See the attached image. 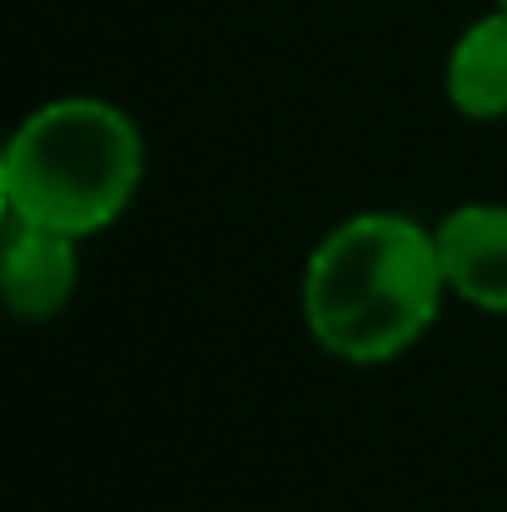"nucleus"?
Here are the masks:
<instances>
[{
	"label": "nucleus",
	"instance_id": "nucleus-1",
	"mask_svg": "<svg viewBox=\"0 0 507 512\" xmlns=\"http://www.w3.org/2000/svg\"><path fill=\"white\" fill-rule=\"evenodd\" d=\"M443 294L438 234L408 214L368 209L314 244L299 309L324 353L343 363H388L433 329Z\"/></svg>",
	"mask_w": 507,
	"mask_h": 512
},
{
	"label": "nucleus",
	"instance_id": "nucleus-2",
	"mask_svg": "<svg viewBox=\"0 0 507 512\" xmlns=\"http://www.w3.org/2000/svg\"><path fill=\"white\" fill-rule=\"evenodd\" d=\"M145 179L140 125L95 95H65L20 120L0 160L5 214L75 239L110 229Z\"/></svg>",
	"mask_w": 507,
	"mask_h": 512
},
{
	"label": "nucleus",
	"instance_id": "nucleus-3",
	"mask_svg": "<svg viewBox=\"0 0 507 512\" xmlns=\"http://www.w3.org/2000/svg\"><path fill=\"white\" fill-rule=\"evenodd\" d=\"M80 239L45 229V224H25L15 214H5V244H0V284H5V304L15 319L45 324L55 319L75 284H80Z\"/></svg>",
	"mask_w": 507,
	"mask_h": 512
},
{
	"label": "nucleus",
	"instance_id": "nucleus-4",
	"mask_svg": "<svg viewBox=\"0 0 507 512\" xmlns=\"http://www.w3.org/2000/svg\"><path fill=\"white\" fill-rule=\"evenodd\" d=\"M433 234L448 294L483 314H507V204H458Z\"/></svg>",
	"mask_w": 507,
	"mask_h": 512
},
{
	"label": "nucleus",
	"instance_id": "nucleus-5",
	"mask_svg": "<svg viewBox=\"0 0 507 512\" xmlns=\"http://www.w3.org/2000/svg\"><path fill=\"white\" fill-rule=\"evenodd\" d=\"M448 100L468 120H503L507 115V10L478 15L448 50L443 70Z\"/></svg>",
	"mask_w": 507,
	"mask_h": 512
},
{
	"label": "nucleus",
	"instance_id": "nucleus-6",
	"mask_svg": "<svg viewBox=\"0 0 507 512\" xmlns=\"http://www.w3.org/2000/svg\"><path fill=\"white\" fill-rule=\"evenodd\" d=\"M498 5H503V10H507V0H498Z\"/></svg>",
	"mask_w": 507,
	"mask_h": 512
}]
</instances>
